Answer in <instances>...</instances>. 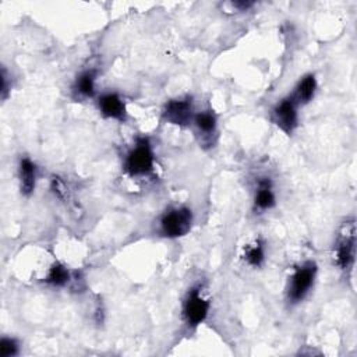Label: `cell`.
Listing matches in <instances>:
<instances>
[{"label": "cell", "instance_id": "4", "mask_svg": "<svg viewBox=\"0 0 357 357\" xmlns=\"http://www.w3.org/2000/svg\"><path fill=\"white\" fill-rule=\"evenodd\" d=\"M356 257V225L354 219L346 220V223L342 226L335 245H333V262L335 265L349 272L353 268Z\"/></svg>", "mask_w": 357, "mask_h": 357}, {"label": "cell", "instance_id": "9", "mask_svg": "<svg viewBox=\"0 0 357 357\" xmlns=\"http://www.w3.org/2000/svg\"><path fill=\"white\" fill-rule=\"evenodd\" d=\"M276 205V194L271 177H259L254 190L252 208L255 212L262 213L271 211Z\"/></svg>", "mask_w": 357, "mask_h": 357}, {"label": "cell", "instance_id": "6", "mask_svg": "<svg viewBox=\"0 0 357 357\" xmlns=\"http://www.w3.org/2000/svg\"><path fill=\"white\" fill-rule=\"evenodd\" d=\"M194 114V100L192 96L188 95L169 99L162 107V120L178 127H188L192 124Z\"/></svg>", "mask_w": 357, "mask_h": 357}, {"label": "cell", "instance_id": "16", "mask_svg": "<svg viewBox=\"0 0 357 357\" xmlns=\"http://www.w3.org/2000/svg\"><path fill=\"white\" fill-rule=\"evenodd\" d=\"M20 342L15 337L3 336L0 339V356L1 357H14L20 354Z\"/></svg>", "mask_w": 357, "mask_h": 357}, {"label": "cell", "instance_id": "7", "mask_svg": "<svg viewBox=\"0 0 357 357\" xmlns=\"http://www.w3.org/2000/svg\"><path fill=\"white\" fill-rule=\"evenodd\" d=\"M271 117L279 130L287 135H291L298 126V105L290 95H287L276 102V105L272 107Z\"/></svg>", "mask_w": 357, "mask_h": 357}, {"label": "cell", "instance_id": "18", "mask_svg": "<svg viewBox=\"0 0 357 357\" xmlns=\"http://www.w3.org/2000/svg\"><path fill=\"white\" fill-rule=\"evenodd\" d=\"M254 4H255L254 1H233V3H230V6L234 7V8H237L238 11H247V10L251 8Z\"/></svg>", "mask_w": 357, "mask_h": 357}, {"label": "cell", "instance_id": "12", "mask_svg": "<svg viewBox=\"0 0 357 357\" xmlns=\"http://www.w3.org/2000/svg\"><path fill=\"white\" fill-rule=\"evenodd\" d=\"M317 88H318V82H317L315 74L308 73V74L303 75V77L297 81V84H296V86H294V89H293V92L290 93V96L293 98V100H294V102L298 105V107H300V106H304V105L310 103V102L314 99L315 92H317Z\"/></svg>", "mask_w": 357, "mask_h": 357}, {"label": "cell", "instance_id": "15", "mask_svg": "<svg viewBox=\"0 0 357 357\" xmlns=\"http://www.w3.org/2000/svg\"><path fill=\"white\" fill-rule=\"evenodd\" d=\"M243 258L245 264L252 268L262 266L265 262V243L261 238H258L252 244H248L244 248Z\"/></svg>", "mask_w": 357, "mask_h": 357}, {"label": "cell", "instance_id": "13", "mask_svg": "<svg viewBox=\"0 0 357 357\" xmlns=\"http://www.w3.org/2000/svg\"><path fill=\"white\" fill-rule=\"evenodd\" d=\"M95 81H96V71L95 70H84L81 71L74 84H73V93L75 98L88 99L93 98L96 93L95 89Z\"/></svg>", "mask_w": 357, "mask_h": 357}, {"label": "cell", "instance_id": "1", "mask_svg": "<svg viewBox=\"0 0 357 357\" xmlns=\"http://www.w3.org/2000/svg\"><path fill=\"white\" fill-rule=\"evenodd\" d=\"M123 167L130 177H145L153 173L155 153L148 138L141 137L135 141V145L126 153Z\"/></svg>", "mask_w": 357, "mask_h": 357}, {"label": "cell", "instance_id": "11", "mask_svg": "<svg viewBox=\"0 0 357 357\" xmlns=\"http://www.w3.org/2000/svg\"><path fill=\"white\" fill-rule=\"evenodd\" d=\"M17 174L20 181L21 194L29 197L36 187L38 180V166L29 156H21L17 166Z\"/></svg>", "mask_w": 357, "mask_h": 357}, {"label": "cell", "instance_id": "10", "mask_svg": "<svg viewBox=\"0 0 357 357\" xmlns=\"http://www.w3.org/2000/svg\"><path fill=\"white\" fill-rule=\"evenodd\" d=\"M192 126L197 134L201 137V142L211 144L212 138L216 137L218 132V117L212 109L195 112Z\"/></svg>", "mask_w": 357, "mask_h": 357}, {"label": "cell", "instance_id": "8", "mask_svg": "<svg viewBox=\"0 0 357 357\" xmlns=\"http://www.w3.org/2000/svg\"><path fill=\"white\" fill-rule=\"evenodd\" d=\"M98 110L105 119L126 121L127 119V107L126 102L117 92H103L98 96L96 100Z\"/></svg>", "mask_w": 357, "mask_h": 357}, {"label": "cell", "instance_id": "5", "mask_svg": "<svg viewBox=\"0 0 357 357\" xmlns=\"http://www.w3.org/2000/svg\"><path fill=\"white\" fill-rule=\"evenodd\" d=\"M209 308H211V301L205 297L201 286H192L187 291L183 301L181 315H183L184 324L190 329H195L198 325H201L206 319L209 314Z\"/></svg>", "mask_w": 357, "mask_h": 357}, {"label": "cell", "instance_id": "14", "mask_svg": "<svg viewBox=\"0 0 357 357\" xmlns=\"http://www.w3.org/2000/svg\"><path fill=\"white\" fill-rule=\"evenodd\" d=\"M70 280H71L70 269L59 261L52 264V266L49 268L45 279H43V282L52 287H64L70 283Z\"/></svg>", "mask_w": 357, "mask_h": 357}, {"label": "cell", "instance_id": "17", "mask_svg": "<svg viewBox=\"0 0 357 357\" xmlns=\"http://www.w3.org/2000/svg\"><path fill=\"white\" fill-rule=\"evenodd\" d=\"M7 71H6V68L3 67L1 68V98L3 99H6L7 98V95H8V85H7Z\"/></svg>", "mask_w": 357, "mask_h": 357}, {"label": "cell", "instance_id": "3", "mask_svg": "<svg viewBox=\"0 0 357 357\" xmlns=\"http://www.w3.org/2000/svg\"><path fill=\"white\" fill-rule=\"evenodd\" d=\"M194 222L192 211L187 206H172L159 218V233L167 238H178L185 236Z\"/></svg>", "mask_w": 357, "mask_h": 357}, {"label": "cell", "instance_id": "2", "mask_svg": "<svg viewBox=\"0 0 357 357\" xmlns=\"http://www.w3.org/2000/svg\"><path fill=\"white\" fill-rule=\"evenodd\" d=\"M317 271L314 261H305L294 268L286 286V298L290 304H298L308 296L315 283Z\"/></svg>", "mask_w": 357, "mask_h": 357}]
</instances>
